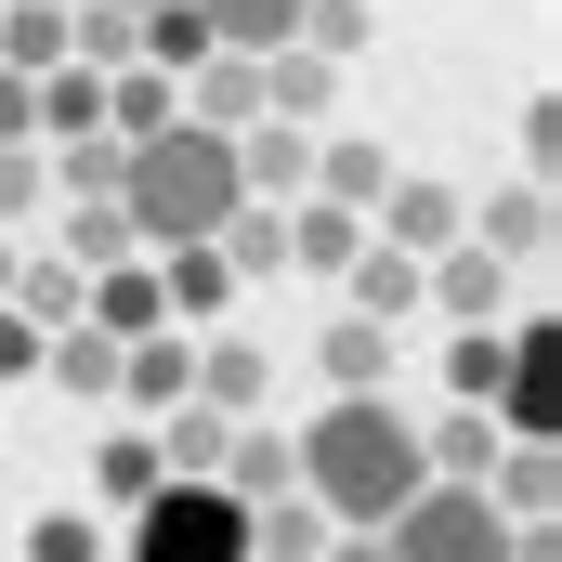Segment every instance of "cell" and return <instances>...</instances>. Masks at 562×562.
<instances>
[{
    "label": "cell",
    "mask_w": 562,
    "mask_h": 562,
    "mask_svg": "<svg viewBox=\"0 0 562 562\" xmlns=\"http://www.w3.org/2000/svg\"><path fill=\"white\" fill-rule=\"evenodd\" d=\"M288 458H301V497H314L327 524H393V510L431 484L419 419H406L393 393H327V406H314V431H301Z\"/></svg>",
    "instance_id": "obj_1"
},
{
    "label": "cell",
    "mask_w": 562,
    "mask_h": 562,
    "mask_svg": "<svg viewBox=\"0 0 562 562\" xmlns=\"http://www.w3.org/2000/svg\"><path fill=\"white\" fill-rule=\"evenodd\" d=\"M236 210H249V183H236V132H196V119H170V132L119 144V223H132L144 249L223 236Z\"/></svg>",
    "instance_id": "obj_2"
},
{
    "label": "cell",
    "mask_w": 562,
    "mask_h": 562,
    "mask_svg": "<svg viewBox=\"0 0 562 562\" xmlns=\"http://www.w3.org/2000/svg\"><path fill=\"white\" fill-rule=\"evenodd\" d=\"M119 562H249V497H223V484L170 471V484H144V497H132Z\"/></svg>",
    "instance_id": "obj_3"
},
{
    "label": "cell",
    "mask_w": 562,
    "mask_h": 562,
    "mask_svg": "<svg viewBox=\"0 0 562 562\" xmlns=\"http://www.w3.org/2000/svg\"><path fill=\"white\" fill-rule=\"evenodd\" d=\"M380 550L393 562H510V510H497L484 484H419V497L380 524Z\"/></svg>",
    "instance_id": "obj_4"
},
{
    "label": "cell",
    "mask_w": 562,
    "mask_h": 562,
    "mask_svg": "<svg viewBox=\"0 0 562 562\" xmlns=\"http://www.w3.org/2000/svg\"><path fill=\"white\" fill-rule=\"evenodd\" d=\"M367 236H380V249H406V262H431V249H458V236H471V196H458V183H419V170H393V183H380V210H367Z\"/></svg>",
    "instance_id": "obj_5"
},
{
    "label": "cell",
    "mask_w": 562,
    "mask_h": 562,
    "mask_svg": "<svg viewBox=\"0 0 562 562\" xmlns=\"http://www.w3.org/2000/svg\"><path fill=\"white\" fill-rule=\"evenodd\" d=\"M419 301L445 314V327H497V301H510V262L458 236V249H431V262H419Z\"/></svg>",
    "instance_id": "obj_6"
},
{
    "label": "cell",
    "mask_w": 562,
    "mask_h": 562,
    "mask_svg": "<svg viewBox=\"0 0 562 562\" xmlns=\"http://www.w3.org/2000/svg\"><path fill=\"white\" fill-rule=\"evenodd\" d=\"M183 393H196V327H144V340H119V406L170 419Z\"/></svg>",
    "instance_id": "obj_7"
},
{
    "label": "cell",
    "mask_w": 562,
    "mask_h": 562,
    "mask_svg": "<svg viewBox=\"0 0 562 562\" xmlns=\"http://www.w3.org/2000/svg\"><path fill=\"white\" fill-rule=\"evenodd\" d=\"M471 249H497L510 276H537V262H550V183H537V170H524V183H497V196L471 210Z\"/></svg>",
    "instance_id": "obj_8"
},
{
    "label": "cell",
    "mask_w": 562,
    "mask_h": 562,
    "mask_svg": "<svg viewBox=\"0 0 562 562\" xmlns=\"http://www.w3.org/2000/svg\"><path fill=\"white\" fill-rule=\"evenodd\" d=\"M183 119L196 132H249L262 119V53H196L183 66Z\"/></svg>",
    "instance_id": "obj_9"
},
{
    "label": "cell",
    "mask_w": 562,
    "mask_h": 562,
    "mask_svg": "<svg viewBox=\"0 0 562 562\" xmlns=\"http://www.w3.org/2000/svg\"><path fill=\"white\" fill-rule=\"evenodd\" d=\"M236 183H249L262 210L314 196V132H288V119H249V132H236Z\"/></svg>",
    "instance_id": "obj_10"
},
{
    "label": "cell",
    "mask_w": 562,
    "mask_h": 562,
    "mask_svg": "<svg viewBox=\"0 0 562 562\" xmlns=\"http://www.w3.org/2000/svg\"><path fill=\"white\" fill-rule=\"evenodd\" d=\"M327 105H340V66H327V53H301V40H276V53H262V119L327 132Z\"/></svg>",
    "instance_id": "obj_11"
},
{
    "label": "cell",
    "mask_w": 562,
    "mask_h": 562,
    "mask_svg": "<svg viewBox=\"0 0 562 562\" xmlns=\"http://www.w3.org/2000/svg\"><path fill=\"white\" fill-rule=\"evenodd\" d=\"M223 301H236V276H223V249H210V236L157 249V314H170V327H210Z\"/></svg>",
    "instance_id": "obj_12"
},
{
    "label": "cell",
    "mask_w": 562,
    "mask_h": 562,
    "mask_svg": "<svg viewBox=\"0 0 562 562\" xmlns=\"http://www.w3.org/2000/svg\"><path fill=\"white\" fill-rule=\"evenodd\" d=\"M367 249V210H340V196H288V276H340Z\"/></svg>",
    "instance_id": "obj_13"
},
{
    "label": "cell",
    "mask_w": 562,
    "mask_h": 562,
    "mask_svg": "<svg viewBox=\"0 0 562 562\" xmlns=\"http://www.w3.org/2000/svg\"><path fill=\"white\" fill-rule=\"evenodd\" d=\"M314 367H327V393H393V327L340 314V327H314Z\"/></svg>",
    "instance_id": "obj_14"
},
{
    "label": "cell",
    "mask_w": 562,
    "mask_h": 562,
    "mask_svg": "<svg viewBox=\"0 0 562 562\" xmlns=\"http://www.w3.org/2000/svg\"><path fill=\"white\" fill-rule=\"evenodd\" d=\"M40 380H53V393H79V406H119V340L79 314V327H53V340H40Z\"/></svg>",
    "instance_id": "obj_15"
},
{
    "label": "cell",
    "mask_w": 562,
    "mask_h": 562,
    "mask_svg": "<svg viewBox=\"0 0 562 562\" xmlns=\"http://www.w3.org/2000/svg\"><path fill=\"white\" fill-rule=\"evenodd\" d=\"M79 314H92L105 340H144V327H170V314H157V262H105V276H79Z\"/></svg>",
    "instance_id": "obj_16"
},
{
    "label": "cell",
    "mask_w": 562,
    "mask_h": 562,
    "mask_svg": "<svg viewBox=\"0 0 562 562\" xmlns=\"http://www.w3.org/2000/svg\"><path fill=\"white\" fill-rule=\"evenodd\" d=\"M26 105H40V144L105 132V66H79V53H66V66H40V79H26Z\"/></svg>",
    "instance_id": "obj_17"
},
{
    "label": "cell",
    "mask_w": 562,
    "mask_h": 562,
    "mask_svg": "<svg viewBox=\"0 0 562 562\" xmlns=\"http://www.w3.org/2000/svg\"><path fill=\"white\" fill-rule=\"evenodd\" d=\"M380 183H393V144H367V132H314V196L380 210Z\"/></svg>",
    "instance_id": "obj_18"
},
{
    "label": "cell",
    "mask_w": 562,
    "mask_h": 562,
    "mask_svg": "<svg viewBox=\"0 0 562 562\" xmlns=\"http://www.w3.org/2000/svg\"><path fill=\"white\" fill-rule=\"evenodd\" d=\"M210 484H223V497H249V510H262V497H288V484H301V458H288V431H223V471H210Z\"/></svg>",
    "instance_id": "obj_19"
},
{
    "label": "cell",
    "mask_w": 562,
    "mask_h": 562,
    "mask_svg": "<svg viewBox=\"0 0 562 562\" xmlns=\"http://www.w3.org/2000/svg\"><path fill=\"white\" fill-rule=\"evenodd\" d=\"M170 119H183V79H170V66H105V132L119 144L170 132Z\"/></svg>",
    "instance_id": "obj_20"
},
{
    "label": "cell",
    "mask_w": 562,
    "mask_h": 562,
    "mask_svg": "<svg viewBox=\"0 0 562 562\" xmlns=\"http://www.w3.org/2000/svg\"><path fill=\"white\" fill-rule=\"evenodd\" d=\"M484 497H497L510 524H550V510H562V458H550V445H497V471H484Z\"/></svg>",
    "instance_id": "obj_21"
},
{
    "label": "cell",
    "mask_w": 562,
    "mask_h": 562,
    "mask_svg": "<svg viewBox=\"0 0 562 562\" xmlns=\"http://www.w3.org/2000/svg\"><path fill=\"white\" fill-rule=\"evenodd\" d=\"M340 288H353V314H380V327H406V314H419V262H406V249H380V236L340 262Z\"/></svg>",
    "instance_id": "obj_22"
},
{
    "label": "cell",
    "mask_w": 562,
    "mask_h": 562,
    "mask_svg": "<svg viewBox=\"0 0 562 562\" xmlns=\"http://www.w3.org/2000/svg\"><path fill=\"white\" fill-rule=\"evenodd\" d=\"M419 458H431V484H484V471H497V419H484V406H445V419L419 431Z\"/></svg>",
    "instance_id": "obj_23"
},
{
    "label": "cell",
    "mask_w": 562,
    "mask_h": 562,
    "mask_svg": "<svg viewBox=\"0 0 562 562\" xmlns=\"http://www.w3.org/2000/svg\"><path fill=\"white\" fill-rule=\"evenodd\" d=\"M327 537H340V524H327V510H314L301 484H288V497H262V510H249V562H314V550H327Z\"/></svg>",
    "instance_id": "obj_24"
},
{
    "label": "cell",
    "mask_w": 562,
    "mask_h": 562,
    "mask_svg": "<svg viewBox=\"0 0 562 562\" xmlns=\"http://www.w3.org/2000/svg\"><path fill=\"white\" fill-rule=\"evenodd\" d=\"M262 380H276V367H262V340H196V406L249 419V406H262Z\"/></svg>",
    "instance_id": "obj_25"
},
{
    "label": "cell",
    "mask_w": 562,
    "mask_h": 562,
    "mask_svg": "<svg viewBox=\"0 0 562 562\" xmlns=\"http://www.w3.org/2000/svg\"><path fill=\"white\" fill-rule=\"evenodd\" d=\"M210 249H223V276H236V288L288 276V210H262V196H249V210H236V223H223Z\"/></svg>",
    "instance_id": "obj_26"
},
{
    "label": "cell",
    "mask_w": 562,
    "mask_h": 562,
    "mask_svg": "<svg viewBox=\"0 0 562 562\" xmlns=\"http://www.w3.org/2000/svg\"><path fill=\"white\" fill-rule=\"evenodd\" d=\"M66 262L105 276V262H144V236L119 223V196H66Z\"/></svg>",
    "instance_id": "obj_27"
},
{
    "label": "cell",
    "mask_w": 562,
    "mask_h": 562,
    "mask_svg": "<svg viewBox=\"0 0 562 562\" xmlns=\"http://www.w3.org/2000/svg\"><path fill=\"white\" fill-rule=\"evenodd\" d=\"M132 53H144V66H170V79H183V66L210 53V13H196V0H144V13H132Z\"/></svg>",
    "instance_id": "obj_28"
},
{
    "label": "cell",
    "mask_w": 562,
    "mask_h": 562,
    "mask_svg": "<svg viewBox=\"0 0 562 562\" xmlns=\"http://www.w3.org/2000/svg\"><path fill=\"white\" fill-rule=\"evenodd\" d=\"M223 406H196V393H183V406H170V419H157V471H196V484H210V471H223Z\"/></svg>",
    "instance_id": "obj_29"
},
{
    "label": "cell",
    "mask_w": 562,
    "mask_h": 562,
    "mask_svg": "<svg viewBox=\"0 0 562 562\" xmlns=\"http://www.w3.org/2000/svg\"><path fill=\"white\" fill-rule=\"evenodd\" d=\"M0 66H13V79L66 66V0H13V13H0Z\"/></svg>",
    "instance_id": "obj_30"
},
{
    "label": "cell",
    "mask_w": 562,
    "mask_h": 562,
    "mask_svg": "<svg viewBox=\"0 0 562 562\" xmlns=\"http://www.w3.org/2000/svg\"><path fill=\"white\" fill-rule=\"evenodd\" d=\"M196 13H210V53H276L301 26V0H196Z\"/></svg>",
    "instance_id": "obj_31"
},
{
    "label": "cell",
    "mask_w": 562,
    "mask_h": 562,
    "mask_svg": "<svg viewBox=\"0 0 562 562\" xmlns=\"http://www.w3.org/2000/svg\"><path fill=\"white\" fill-rule=\"evenodd\" d=\"M40 170H53V196H119V132H66Z\"/></svg>",
    "instance_id": "obj_32"
},
{
    "label": "cell",
    "mask_w": 562,
    "mask_h": 562,
    "mask_svg": "<svg viewBox=\"0 0 562 562\" xmlns=\"http://www.w3.org/2000/svg\"><path fill=\"white\" fill-rule=\"evenodd\" d=\"M13 314L26 327H79V262L53 249V262H13Z\"/></svg>",
    "instance_id": "obj_33"
},
{
    "label": "cell",
    "mask_w": 562,
    "mask_h": 562,
    "mask_svg": "<svg viewBox=\"0 0 562 562\" xmlns=\"http://www.w3.org/2000/svg\"><path fill=\"white\" fill-rule=\"evenodd\" d=\"M497 367H510V327H458V340H445V393H458V406H484Z\"/></svg>",
    "instance_id": "obj_34"
},
{
    "label": "cell",
    "mask_w": 562,
    "mask_h": 562,
    "mask_svg": "<svg viewBox=\"0 0 562 562\" xmlns=\"http://www.w3.org/2000/svg\"><path fill=\"white\" fill-rule=\"evenodd\" d=\"M288 40H301V53H327V66H353L380 26H367V0H301V26H288Z\"/></svg>",
    "instance_id": "obj_35"
},
{
    "label": "cell",
    "mask_w": 562,
    "mask_h": 562,
    "mask_svg": "<svg viewBox=\"0 0 562 562\" xmlns=\"http://www.w3.org/2000/svg\"><path fill=\"white\" fill-rule=\"evenodd\" d=\"M92 484H105L119 510H132L144 484H170V471H157V431H105V445H92Z\"/></svg>",
    "instance_id": "obj_36"
},
{
    "label": "cell",
    "mask_w": 562,
    "mask_h": 562,
    "mask_svg": "<svg viewBox=\"0 0 562 562\" xmlns=\"http://www.w3.org/2000/svg\"><path fill=\"white\" fill-rule=\"evenodd\" d=\"M105 550H119V537H105L92 510H40V524H26V562H105Z\"/></svg>",
    "instance_id": "obj_37"
},
{
    "label": "cell",
    "mask_w": 562,
    "mask_h": 562,
    "mask_svg": "<svg viewBox=\"0 0 562 562\" xmlns=\"http://www.w3.org/2000/svg\"><path fill=\"white\" fill-rule=\"evenodd\" d=\"M40 183H53V170H40V144H0V223H13V210H40Z\"/></svg>",
    "instance_id": "obj_38"
},
{
    "label": "cell",
    "mask_w": 562,
    "mask_h": 562,
    "mask_svg": "<svg viewBox=\"0 0 562 562\" xmlns=\"http://www.w3.org/2000/svg\"><path fill=\"white\" fill-rule=\"evenodd\" d=\"M550 157H562V105H550V92H537V105H524V170L550 183Z\"/></svg>",
    "instance_id": "obj_39"
},
{
    "label": "cell",
    "mask_w": 562,
    "mask_h": 562,
    "mask_svg": "<svg viewBox=\"0 0 562 562\" xmlns=\"http://www.w3.org/2000/svg\"><path fill=\"white\" fill-rule=\"evenodd\" d=\"M0 144H40V105H26V79L0 66Z\"/></svg>",
    "instance_id": "obj_40"
},
{
    "label": "cell",
    "mask_w": 562,
    "mask_h": 562,
    "mask_svg": "<svg viewBox=\"0 0 562 562\" xmlns=\"http://www.w3.org/2000/svg\"><path fill=\"white\" fill-rule=\"evenodd\" d=\"M314 562H393V550H380V524H340V537H327Z\"/></svg>",
    "instance_id": "obj_41"
},
{
    "label": "cell",
    "mask_w": 562,
    "mask_h": 562,
    "mask_svg": "<svg viewBox=\"0 0 562 562\" xmlns=\"http://www.w3.org/2000/svg\"><path fill=\"white\" fill-rule=\"evenodd\" d=\"M13 262H26V249H13V223H0V301H13Z\"/></svg>",
    "instance_id": "obj_42"
},
{
    "label": "cell",
    "mask_w": 562,
    "mask_h": 562,
    "mask_svg": "<svg viewBox=\"0 0 562 562\" xmlns=\"http://www.w3.org/2000/svg\"><path fill=\"white\" fill-rule=\"evenodd\" d=\"M132 13H144V0H132Z\"/></svg>",
    "instance_id": "obj_43"
}]
</instances>
